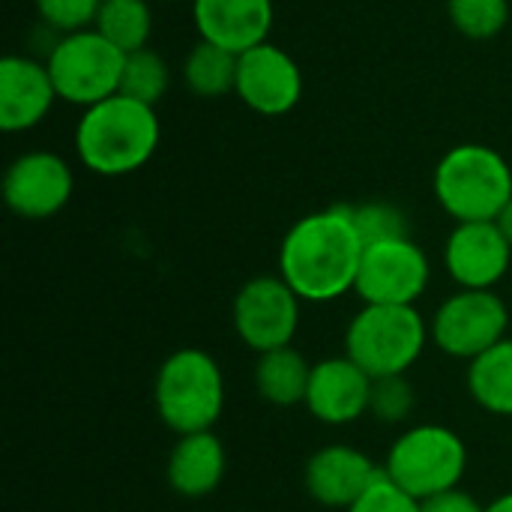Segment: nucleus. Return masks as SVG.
<instances>
[{"instance_id": "f257e3e1", "label": "nucleus", "mask_w": 512, "mask_h": 512, "mask_svg": "<svg viewBox=\"0 0 512 512\" xmlns=\"http://www.w3.org/2000/svg\"><path fill=\"white\" fill-rule=\"evenodd\" d=\"M366 243L351 204H336L297 219L279 246V276L303 303H333L354 291Z\"/></svg>"}, {"instance_id": "f03ea898", "label": "nucleus", "mask_w": 512, "mask_h": 512, "mask_svg": "<svg viewBox=\"0 0 512 512\" xmlns=\"http://www.w3.org/2000/svg\"><path fill=\"white\" fill-rule=\"evenodd\" d=\"M162 138V123L153 105L117 93L84 108L75 126L78 162L99 177H126L141 171Z\"/></svg>"}, {"instance_id": "7ed1b4c3", "label": "nucleus", "mask_w": 512, "mask_h": 512, "mask_svg": "<svg viewBox=\"0 0 512 512\" xmlns=\"http://www.w3.org/2000/svg\"><path fill=\"white\" fill-rule=\"evenodd\" d=\"M432 189L450 219L495 222L512 201V168L495 147L465 141L441 156Z\"/></svg>"}, {"instance_id": "20e7f679", "label": "nucleus", "mask_w": 512, "mask_h": 512, "mask_svg": "<svg viewBox=\"0 0 512 512\" xmlns=\"http://www.w3.org/2000/svg\"><path fill=\"white\" fill-rule=\"evenodd\" d=\"M153 405L165 429L180 435L213 432L225 411V378L204 348H177L153 381Z\"/></svg>"}, {"instance_id": "39448f33", "label": "nucleus", "mask_w": 512, "mask_h": 512, "mask_svg": "<svg viewBox=\"0 0 512 512\" xmlns=\"http://www.w3.org/2000/svg\"><path fill=\"white\" fill-rule=\"evenodd\" d=\"M429 342V324L417 306H372L351 318L345 330V354L372 378L408 375Z\"/></svg>"}, {"instance_id": "423d86ee", "label": "nucleus", "mask_w": 512, "mask_h": 512, "mask_svg": "<svg viewBox=\"0 0 512 512\" xmlns=\"http://www.w3.org/2000/svg\"><path fill=\"white\" fill-rule=\"evenodd\" d=\"M381 468L402 492L429 501L441 492L459 489L468 471V447L459 432L438 423H420L393 441Z\"/></svg>"}, {"instance_id": "0eeeda50", "label": "nucleus", "mask_w": 512, "mask_h": 512, "mask_svg": "<svg viewBox=\"0 0 512 512\" xmlns=\"http://www.w3.org/2000/svg\"><path fill=\"white\" fill-rule=\"evenodd\" d=\"M60 102L90 108L120 93L126 54L96 27L63 33L45 60Z\"/></svg>"}, {"instance_id": "6e6552de", "label": "nucleus", "mask_w": 512, "mask_h": 512, "mask_svg": "<svg viewBox=\"0 0 512 512\" xmlns=\"http://www.w3.org/2000/svg\"><path fill=\"white\" fill-rule=\"evenodd\" d=\"M510 330V309L498 291H468L450 294L432 315L429 336L435 348L453 360H477Z\"/></svg>"}, {"instance_id": "1a4fd4ad", "label": "nucleus", "mask_w": 512, "mask_h": 512, "mask_svg": "<svg viewBox=\"0 0 512 512\" xmlns=\"http://www.w3.org/2000/svg\"><path fill=\"white\" fill-rule=\"evenodd\" d=\"M429 279V258L411 237L381 240L366 246L354 294L372 306H417Z\"/></svg>"}, {"instance_id": "9d476101", "label": "nucleus", "mask_w": 512, "mask_h": 512, "mask_svg": "<svg viewBox=\"0 0 512 512\" xmlns=\"http://www.w3.org/2000/svg\"><path fill=\"white\" fill-rule=\"evenodd\" d=\"M300 303L297 291L279 273L249 279L234 297V330L240 342L255 354L288 348L300 327Z\"/></svg>"}, {"instance_id": "9b49d317", "label": "nucleus", "mask_w": 512, "mask_h": 512, "mask_svg": "<svg viewBox=\"0 0 512 512\" xmlns=\"http://www.w3.org/2000/svg\"><path fill=\"white\" fill-rule=\"evenodd\" d=\"M75 192L72 165L51 150H30L12 159L3 174V201L21 219L57 216Z\"/></svg>"}, {"instance_id": "f8f14e48", "label": "nucleus", "mask_w": 512, "mask_h": 512, "mask_svg": "<svg viewBox=\"0 0 512 512\" xmlns=\"http://www.w3.org/2000/svg\"><path fill=\"white\" fill-rule=\"evenodd\" d=\"M234 93L249 111L261 117H282L303 99L300 63L285 48L261 42L240 54Z\"/></svg>"}, {"instance_id": "ddd939ff", "label": "nucleus", "mask_w": 512, "mask_h": 512, "mask_svg": "<svg viewBox=\"0 0 512 512\" xmlns=\"http://www.w3.org/2000/svg\"><path fill=\"white\" fill-rule=\"evenodd\" d=\"M512 267V246L498 222H456L444 243V270L459 288L495 291Z\"/></svg>"}, {"instance_id": "4468645a", "label": "nucleus", "mask_w": 512, "mask_h": 512, "mask_svg": "<svg viewBox=\"0 0 512 512\" xmlns=\"http://www.w3.org/2000/svg\"><path fill=\"white\" fill-rule=\"evenodd\" d=\"M375 378L363 372L348 354L324 357L312 363V378L306 390L309 414L324 426H351L369 414Z\"/></svg>"}, {"instance_id": "2eb2a0df", "label": "nucleus", "mask_w": 512, "mask_h": 512, "mask_svg": "<svg viewBox=\"0 0 512 512\" xmlns=\"http://www.w3.org/2000/svg\"><path fill=\"white\" fill-rule=\"evenodd\" d=\"M384 474L363 450L348 444H330L309 456L303 471V486L312 501L330 510H351L369 486Z\"/></svg>"}, {"instance_id": "dca6fc26", "label": "nucleus", "mask_w": 512, "mask_h": 512, "mask_svg": "<svg viewBox=\"0 0 512 512\" xmlns=\"http://www.w3.org/2000/svg\"><path fill=\"white\" fill-rule=\"evenodd\" d=\"M57 87L45 63L9 54L0 60V129L27 132L39 126L57 102Z\"/></svg>"}, {"instance_id": "f3484780", "label": "nucleus", "mask_w": 512, "mask_h": 512, "mask_svg": "<svg viewBox=\"0 0 512 512\" xmlns=\"http://www.w3.org/2000/svg\"><path fill=\"white\" fill-rule=\"evenodd\" d=\"M195 30L204 42L243 54L261 42H270L273 0H195Z\"/></svg>"}, {"instance_id": "a211bd4d", "label": "nucleus", "mask_w": 512, "mask_h": 512, "mask_svg": "<svg viewBox=\"0 0 512 512\" xmlns=\"http://www.w3.org/2000/svg\"><path fill=\"white\" fill-rule=\"evenodd\" d=\"M225 468H228V456L222 441L213 432H195L177 438V444L168 453L165 477L180 498L198 501L222 486Z\"/></svg>"}, {"instance_id": "6ab92c4d", "label": "nucleus", "mask_w": 512, "mask_h": 512, "mask_svg": "<svg viewBox=\"0 0 512 512\" xmlns=\"http://www.w3.org/2000/svg\"><path fill=\"white\" fill-rule=\"evenodd\" d=\"M312 378V363L297 348H276L267 354H258L255 363V390L264 402L276 408H294L306 402Z\"/></svg>"}, {"instance_id": "aec40b11", "label": "nucleus", "mask_w": 512, "mask_h": 512, "mask_svg": "<svg viewBox=\"0 0 512 512\" xmlns=\"http://www.w3.org/2000/svg\"><path fill=\"white\" fill-rule=\"evenodd\" d=\"M465 384L483 411L495 417H512V336L468 363Z\"/></svg>"}, {"instance_id": "412c9836", "label": "nucleus", "mask_w": 512, "mask_h": 512, "mask_svg": "<svg viewBox=\"0 0 512 512\" xmlns=\"http://www.w3.org/2000/svg\"><path fill=\"white\" fill-rule=\"evenodd\" d=\"M237 63H240V54L198 39L183 57V66H180L183 84L198 99L228 96L237 87Z\"/></svg>"}, {"instance_id": "4be33fe9", "label": "nucleus", "mask_w": 512, "mask_h": 512, "mask_svg": "<svg viewBox=\"0 0 512 512\" xmlns=\"http://www.w3.org/2000/svg\"><path fill=\"white\" fill-rule=\"evenodd\" d=\"M93 27L123 54H132L150 42L153 9L147 0H102Z\"/></svg>"}, {"instance_id": "5701e85b", "label": "nucleus", "mask_w": 512, "mask_h": 512, "mask_svg": "<svg viewBox=\"0 0 512 512\" xmlns=\"http://www.w3.org/2000/svg\"><path fill=\"white\" fill-rule=\"evenodd\" d=\"M171 87V69L165 63V57L159 51L138 48L132 54H126V66H123V81H120V93L147 102V105H159V99L168 93Z\"/></svg>"}, {"instance_id": "b1692460", "label": "nucleus", "mask_w": 512, "mask_h": 512, "mask_svg": "<svg viewBox=\"0 0 512 512\" xmlns=\"http://www.w3.org/2000/svg\"><path fill=\"white\" fill-rule=\"evenodd\" d=\"M453 27L468 39H495L510 21V0H447Z\"/></svg>"}, {"instance_id": "393cba45", "label": "nucleus", "mask_w": 512, "mask_h": 512, "mask_svg": "<svg viewBox=\"0 0 512 512\" xmlns=\"http://www.w3.org/2000/svg\"><path fill=\"white\" fill-rule=\"evenodd\" d=\"M354 225L363 237V243H381V240H399V237H411V222L405 216L402 207L390 204V201H366V204H354Z\"/></svg>"}, {"instance_id": "a878e982", "label": "nucleus", "mask_w": 512, "mask_h": 512, "mask_svg": "<svg viewBox=\"0 0 512 512\" xmlns=\"http://www.w3.org/2000/svg\"><path fill=\"white\" fill-rule=\"evenodd\" d=\"M417 396L414 387L405 375H393V378H375L372 384V402H369V414L387 426L405 423L414 414Z\"/></svg>"}, {"instance_id": "bb28decb", "label": "nucleus", "mask_w": 512, "mask_h": 512, "mask_svg": "<svg viewBox=\"0 0 512 512\" xmlns=\"http://www.w3.org/2000/svg\"><path fill=\"white\" fill-rule=\"evenodd\" d=\"M39 18L54 27L60 36L63 33H75V30H87L93 27L102 0H33Z\"/></svg>"}, {"instance_id": "cd10ccee", "label": "nucleus", "mask_w": 512, "mask_h": 512, "mask_svg": "<svg viewBox=\"0 0 512 512\" xmlns=\"http://www.w3.org/2000/svg\"><path fill=\"white\" fill-rule=\"evenodd\" d=\"M348 512H423V501L411 498L408 492H402L393 480L381 474Z\"/></svg>"}, {"instance_id": "c85d7f7f", "label": "nucleus", "mask_w": 512, "mask_h": 512, "mask_svg": "<svg viewBox=\"0 0 512 512\" xmlns=\"http://www.w3.org/2000/svg\"><path fill=\"white\" fill-rule=\"evenodd\" d=\"M423 512H486V504H480L465 489H450V492H441V495L423 501Z\"/></svg>"}, {"instance_id": "c756f323", "label": "nucleus", "mask_w": 512, "mask_h": 512, "mask_svg": "<svg viewBox=\"0 0 512 512\" xmlns=\"http://www.w3.org/2000/svg\"><path fill=\"white\" fill-rule=\"evenodd\" d=\"M495 222H498V228L504 231L507 243H510V246H512V201H510V204H507V207H504V210H501V216H498Z\"/></svg>"}, {"instance_id": "7c9ffc66", "label": "nucleus", "mask_w": 512, "mask_h": 512, "mask_svg": "<svg viewBox=\"0 0 512 512\" xmlns=\"http://www.w3.org/2000/svg\"><path fill=\"white\" fill-rule=\"evenodd\" d=\"M486 512H512V492H504L492 504H486Z\"/></svg>"}, {"instance_id": "2f4dec72", "label": "nucleus", "mask_w": 512, "mask_h": 512, "mask_svg": "<svg viewBox=\"0 0 512 512\" xmlns=\"http://www.w3.org/2000/svg\"><path fill=\"white\" fill-rule=\"evenodd\" d=\"M168 3H195V0H168Z\"/></svg>"}]
</instances>
